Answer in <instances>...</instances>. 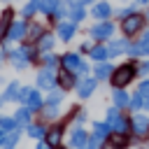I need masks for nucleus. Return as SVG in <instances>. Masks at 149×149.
I'll use <instances>...</instances> for the list:
<instances>
[{
    "instance_id": "obj_44",
    "label": "nucleus",
    "mask_w": 149,
    "mask_h": 149,
    "mask_svg": "<svg viewBox=\"0 0 149 149\" xmlns=\"http://www.w3.org/2000/svg\"><path fill=\"white\" fill-rule=\"evenodd\" d=\"M5 135H7V130H5V128H0V147H2V142H5Z\"/></svg>"
},
{
    "instance_id": "obj_14",
    "label": "nucleus",
    "mask_w": 149,
    "mask_h": 149,
    "mask_svg": "<svg viewBox=\"0 0 149 149\" xmlns=\"http://www.w3.org/2000/svg\"><path fill=\"white\" fill-rule=\"evenodd\" d=\"M61 140H63V128H61V126L49 128V130H47V135H44V142H47L51 149H54V147L58 149V147H61Z\"/></svg>"
},
{
    "instance_id": "obj_47",
    "label": "nucleus",
    "mask_w": 149,
    "mask_h": 149,
    "mask_svg": "<svg viewBox=\"0 0 149 149\" xmlns=\"http://www.w3.org/2000/svg\"><path fill=\"white\" fill-rule=\"evenodd\" d=\"M81 5H93V0H81Z\"/></svg>"
},
{
    "instance_id": "obj_40",
    "label": "nucleus",
    "mask_w": 149,
    "mask_h": 149,
    "mask_svg": "<svg viewBox=\"0 0 149 149\" xmlns=\"http://www.w3.org/2000/svg\"><path fill=\"white\" fill-rule=\"evenodd\" d=\"M100 142H102V137H98V135H93V137L88 140V149H98V147H100Z\"/></svg>"
},
{
    "instance_id": "obj_46",
    "label": "nucleus",
    "mask_w": 149,
    "mask_h": 149,
    "mask_svg": "<svg viewBox=\"0 0 149 149\" xmlns=\"http://www.w3.org/2000/svg\"><path fill=\"white\" fill-rule=\"evenodd\" d=\"M102 149H116V147H114V144H112V142H107V144H105V147H102Z\"/></svg>"
},
{
    "instance_id": "obj_21",
    "label": "nucleus",
    "mask_w": 149,
    "mask_h": 149,
    "mask_svg": "<svg viewBox=\"0 0 149 149\" xmlns=\"http://www.w3.org/2000/svg\"><path fill=\"white\" fill-rule=\"evenodd\" d=\"M54 42H56V37L51 35V33H44L40 40H37V49L44 54V51H51L54 49Z\"/></svg>"
},
{
    "instance_id": "obj_27",
    "label": "nucleus",
    "mask_w": 149,
    "mask_h": 149,
    "mask_svg": "<svg viewBox=\"0 0 149 149\" xmlns=\"http://www.w3.org/2000/svg\"><path fill=\"white\" fill-rule=\"evenodd\" d=\"M84 16H86V12H84V5L70 7V21H72V23H79V21H84Z\"/></svg>"
},
{
    "instance_id": "obj_33",
    "label": "nucleus",
    "mask_w": 149,
    "mask_h": 149,
    "mask_svg": "<svg viewBox=\"0 0 149 149\" xmlns=\"http://www.w3.org/2000/svg\"><path fill=\"white\" fill-rule=\"evenodd\" d=\"M109 130H112V128H109L107 123H93V135H98V137H102V140L109 135Z\"/></svg>"
},
{
    "instance_id": "obj_49",
    "label": "nucleus",
    "mask_w": 149,
    "mask_h": 149,
    "mask_svg": "<svg viewBox=\"0 0 149 149\" xmlns=\"http://www.w3.org/2000/svg\"><path fill=\"white\" fill-rule=\"evenodd\" d=\"M2 102H5V100H2V98H0V107H2Z\"/></svg>"
},
{
    "instance_id": "obj_29",
    "label": "nucleus",
    "mask_w": 149,
    "mask_h": 149,
    "mask_svg": "<svg viewBox=\"0 0 149 149\" xmlns=\"http://www.w3.org/2000/svg\"><path fill=\"white\" fill-rule=\"evenodd\" d=\"M112 72H114V70H112V65H107V63H100V65L95 68V72H93V74H95L98 79H107V77H112Z\"/></svg>"
},
{
    "instance_id": "obj_11",
    "label": "nucleus",
    "mask_w": 149,
    "mask_h": 149,
    "mask_svg": "<svg viewBox=\"0 0 149 149\" xmlns=\"http://www.w3.org/2000/svg\"><path fill=\"white\" fill-rule=\"evenodd\" d=\"M12 21H14V9L12 7H5L2 14H0V42L7 37V30H9Z\"/></svg>"
},
{
    "instance_id": "obj_19",
    "label": "nucleus",
    "mask_w": 149,
    "mask_h": 149,
    "mask_svg": "<svg viewBox=\"0 0 149 149\" xmlns=\"http://www.w3.org/2000/svg\"><path fill=\"white\" fill-rule=\"evenodd\" d=\"M19 93H21V84L19 81H9L5 93H2V100H19Z\"/></svg>"
},
{
    "instance_id": "obj_38",
    "label": "nucleus",
    "mask_w": 149,
    "mask_h": 149,
    "mask_svg": "<svg viewBox=\"0 0 149 149\" xmlns=\"http://www.w3.org/2000/svg\"><path fill=\"white\" fill-rule=\"evenodd\" d=\"M140 95H142L144 105H149V81H142L140 84Z\"/></svg>"
},
{
    "instance_id": "obj_23",
    "label": "nucleus",
    "mask_w": 149,
    "mask_h": 149,
    "mask_svg": "<svg viewBox=\"0 0 149 149\" xmlns=\"http://www.w3.org/2000/svg\"><path fill=\"white\" fill-rule=\"evenodd\" d=\"M58 7H61V0H40V12L47 16H51Z\"/></svg>"
},
{
    "instance_id": "obj_34",
    "label": "nucleus",
    "mask_w": 149,
    "mask_h": 149,
    "mask_svg": "<svg viewBox=\"0 0 149 149\" xmlns=\"http://www.w3.org/2000/svg\"><path fill=\"white\" fill-rule=\"evenodd\" d=\"M61 100H63V93L58 88H51V93L47 95V105H58Z\"/></svg>"
},
{
    "instance_id": "obj_35",
    "label": "nucleus",
    "mask_w": 149,
    "mask_h": 149,
    "mask_svg": "<svg viewBox=\"0 0 149 149\" xmlns=\"http://www.w3.org/2000/svg\"><path fill=\"white\" fill-rule=\"evenodd\" d=\"M0 128H5V130L9 133V130H16L19 126H16L14 119H9V116H0Z\"/></svg>"
},
{
    "instance_id": "obj_2",
    "label": "nucleus",
    "mask_w": 149,
    "mask_h": 149,
    "mask_svg": "<svg viewBox=\"0 0 149 149\" xmlns=\"http://www.w3.org/2000/svg\"><path fill=\"white\" fill-rule=\"evenodd\" d=\"M133 77H135L133 65H121V68H116V70L112 72V84H114L116 88H123L126 84H130Z\"/></svg>"
},
{
    "instance_id": "obj_37",
    "label": "nucleus",
    "mask_w": 149,
    "mask_h": 149,
    "mask_svg": "<svg viewBox=\"0 0 149 149\" xmlns=\"http://www.w3.org/2000/svg\"><path fill=\"white\" fill-rule=\"evenodd\" d=\"M42 116L44 119H56L58 116V105H47L44 112H42Z\"/></svg>"
},
{
    "instance_id": "obj_50",
    "label": "nucleus",
    "mask_w": 149,
    "mask_h": 149,
    "mask_svg": "<svg viewBox=\"0 0 149 149\" xmlns=\"http://www.w3.org/2000/svg\"><path fill=\"white\" fill-rule=\"evenodd\" d=\"M0 2H12V0H0Z\"/></svg>"
},
{
    "instance_id": "obj_9",
    "label": "nucleus",
    "mask_w": 149,
    "mask_h": 149,
    "mask_svg": "<svg viewBox=\"0 0 149 149\" xmlns=\"http://www.w3.org/2000/svg\"><path fill=\"white\" fill-rule=\"evenodd\" d=\"M44 35V28H42V23H37V21H28V28H26V37L23 40H28L30 44H37V40Z\"/></svg>"
},
{
    "instance_id": "obj_8",
    "label": "nucleus",
    "mask_w": 149,
    "mask_h": 149,
    "mask_svg": "<svg viewBox=\"0 0 149 149\" xmlns=\"http://www.w3.org/2000/svg\"><path fill=\"white\" fill-rule=\"evenodd\" d=\"M7 61H9V63H12V68H16V70H23V68H28V65H30V61L23 56L21 47H19V49H9Z\"/></svg>"
},
{
    "instance_id": "obj_41",
    "label": "nucleus",
    "mask_w": 149,
    "mask_h": 149,
    "mask_svg": "<svg viewBox=\"0 0 149 149\" xmlns=\"http://www.w3.org/2000/svg\"><path fill=\"white\" fill-rule=\"evenodd\" d=\"M86 72H88V65H86V63H81V65H79V70H77V74H86Z\"/></svg>"
},
{
    "instance_id": "obj_32",
    "label": "nucleus",
    "mask_w": 149,
    "mask_h": 149,
    "mask_svg": "<svg viewBox=\"0 0 149 149\" xmlns=\"http://www.w3.org/2000/svg\"><path fill=\"white\" fill-rule=\"evenodd\" d=\"M114 105H116V107H126V105H130V98H128L121 88H116V93H114Z\"/></svg>"
},
{
    "instance_id": "obj_30",
    "label": "nucleus",
    "mask_w": 149,
    "mask_h": 149,
    "mask_svg": "<svg viewBox=\"0 0 149 149\" xmlns=\"http://www.w3.org/2000/svg\"><path fill=\"white\" fill-rule=\"evenodd\" d=\"M16 142H19V130H9V133L5 135L2 147H5V149H14V147H16Z\"/></svg>"
},
{
    "instance_id": "obj_10",
    "label": "nucleus",
    "mask_w": 149,
    "mask_h": 149,
    "mask_svg": "<svg viewBox=\"0 0 149 149\" xmlns=\"http://www.w3.org/2000/svg\"><path fill=\"white\" fill-rule=\"evenodd\" d=\"M81 63H84V61H81V58H79V54H74V51H70V54H63V56H61V65H63L65 70H70V72H77Z\"/></svg>"
},
{
    "instance_id": "obj_45",
    "label": "nucleus",
    "mask_w": 149,
    "mask_h": 149,
    "mask_svg": "<svg viewBox=\"0 0 149 149\" xmlns=\"http://www.w3.org/2000/svg\"><path fill=\"white\" fill-rule=\"evenodd\" d=\"M35 149H51V147H49V144H47V142H40V144H37V147H35Z\"/></svg>"
},
{
    "instance_id": "obj_25",
    "label": "nucleus",
    "mask_w": 149,
    "mask_h": 149,
    "mask_svg": "<svg viewBox=\"0 0 149 149\" xmlns=\"http://www.w3.org/2000/svg\"><path fill=\"white\" fill-rule=\"evenodd\" d=\"M26 130H28V135H30V137H35V140H40V137H44V135H47V128H44V126H40V123H28V126H26Z\"/></svg>"
},
{
    "instance_id": "obj_36",
    "label": "nucleus",
    "mask_w": 149,
    "mask_h": 149,
    "mask_svg": "<svg viewBox=\"0 0 149 149\" xmlns=\"http://www.w3.org/2000/svg\"><path fill=\"white\" fill-rule=\"evenodd\" d=\"M137 49H140V56H149V33H144V35H142V40H140Z\"/></svg>"
},
{
    "instance_id": "obj_53",
    "label": "nucleus",
    "mask_w": 149,
    "mask_h": 149,
    "mask_svg": "<svg viewBox=\"0 0 149 149\" xmlns=\"http://www.w3.org/2000/svg\"><path fill=\"white\" fill-rule=\"evenodd\" d=\"M0 58H2V54H0Z\"/></svg>"
},
{
    "instance_id": "obj_24",
    "label": "nucleus",
    "mask_w": 149,
    "mask_h": 149,
    "mask_svg": "<svg viewBox=\"0 0 149 149\" xmlns=\"http://www.w3.org/2000/svg\"><path fill=\"white\" fill-rule=\"evenodd\" d=\"M35 12H40V0H28V2L21 7V16H23V19H30Z\"/></svg>"
},
{
    "instance_id": "obj_43",
    "label": "nucleus",
    "mask_w": 149,
    "mask_h": 149,
    "mask_svg": "<svg viewBox=\"0 0 149 149\" xmlns=\"http://www.w3.org/2000/svg\"><path fill=\"white\" fill-rule=\"evenodd\" d=\"M65 5L68 7H77V5H81V0H65Z\"/></svg>"
},
{
    "instance_id": "obj_39",
    "label": "nucleus",
    "mask_w": 149,
    "mask_h": 149,
    "mask_svg": "<svg viewBox=\"0 0 149 149\" xmlns=\"http://www.w3.org/2000/svg\"><path fill=\"white\" fill-rule=\"evenodd\" d=\"M142 105H144V100H142V95H140V91H137V93L130 98V107H133V109H140Z\"/></svg>"
},
{
    "instance_id": "obj_52",
    "label": "nucleus",
    "mask_w": 149,
    "mask_h": 149,
    "mask_svg": "<svg viewBox=\"0 0 149 149\" xmlns=\"http://www.w3.org/2000/svg\"><path fill=\"white\" fill-rule=\"evenodd\" d=\"M144 107H149V105H144Z\"/></svg>"
},
{
    "instance_id": "obj_12",
    "label": "nucleus",
    "mask_w": 149,
    "mask_h": 149,
    "mask_svg": "<svg viewBox=\"0 0 149 149\" xmlns=\"http://www.w3.org/2000/svg\"><path fill=\"white\" fill-rule=\"evenodd\" d=\"M74 30H77V23H72V21H58L56 33H58V37H61L63 42L72 40V37H74Z\"/></svg>"
},
{
    "instance_id": "obj_51",
    "label": "nucleus",
    "mask_w": 149,
    "mask_h": 149,
    "mask_svg": "<svg viewBox=\"0 0 149 149\" xmlns=\"http://www.w3.org/2000/svg\"><path fill=\"white\" fill-rule=\"evenodd\" d=\"M147 19H149V14H147Z\"/></svg>"
},
{
    "instance_id": "obj_3",
    "label": "nucleus",
    "mask_w": 149,
    "mask_h": 149,
    "mask_svg": "<svg viewBox=\"0 0 149 149\" xmlns=\"http://www.w3.org/2000/svg\"><path fill=\"white\" fill-rule=\"evenodd\" d=\"M144 19L147 16H140V14H130V16H126L123 19V23H121V30H123V35H135L142 26H144Z\"/></svg>"
},
{
    "instance_id": "obj_1",
    "label": "nucleus",
    "mask_w": 149,
    "mask_h": 149,
    "mask_svg": "<svg viewBox=\"0 0 149 149\" xmlns=\"http://www.w3.org/2000/svg\"><path fill=\"white\" fill-rule=\"evenodd\" d=\"M19 100H21V102H23V107H28L30 112H35V109H40V107H42V95H40L35 88H28V86H21Z\"/></svg>"
},
{
    "instance_id": "obj_7",
    "label": "nucleus",
    "mask_w": 149,
    "mask_h": 149,
    "mask_svg": "<svg viewBox=\"0 0 149 149\" xmlns=\"http://www.w3.org/2000/svg\"><path fill=\"white\" fill-rule=\"evenodd\" d=\"M88 33H91L93 40H107V37L114 35V23H109V21H100V23H95Z\"/></svg>"
},
{
    "instance_id": "obj_20",
    "label": "nucleus",
    "mask_w": 149,
    "mask_h": 149,
    "mask_svg": "<svg viewBox=\"0 0 149 149\" xmlns=\"http://www.w3.org/2000/svg\"><path fill=\"white\" fill-rule=\"evenodd\" d=\"M30 109L28 107H21V109H16V114H14V121H16V126L19 128H26L28 123H30Z\"/></svg>"
},
{
    "instance_id": "obj_5",
    "label": "nucleus",
    "mask_w": 149,
    "mask_h": 149,
    "mask_svg": "<svg viewBox=\"0 0 149 149\" xmlns=\"http://www.w3.org/2000/svg\"><path fill=\"white\" fill-rule=\"evenodd\" d=\"M26 28H28V21H23V19L12 21V26H9L5 40H9V42H19V40H23V37H26Z\"/></svg>"
},
{
    "instance_id": "obj_18",
    "label": "nucleus",
    "mask_w": 149,
    "mask_h": 149,
    "mask_svg": "<svg viewBox=\"0 0 149 149\" xmlns=\"http://www.w3.org/2000/svg\"><path fill=\"white\" fill-rule=\"evenodd\" d=\"M56 77H58L61 88H65V91H68V88H72V86H74V74H72L70 70H65V68H63V70H61Z\"/></svg>"
},
{
    "instance_id": "obj_15",
    "label": "nucleus",
    "mask_w": 149,
    "mask_h": 149,
    "mask_svg": "<svg viewBox=\"0 0 149 149\" xmlns=\"http://www.w3.org/2000/svg\"><path fill=\"white\" fill-rule=\"evenodd\" d=\"M95 79L93 77H86V79H81L79 81V86H77V93H79V98H88L93 91H95Z\"/></svg>"
},
{
    "instance_id": "obj_16",
    "label": "nucleus",
    "mask_w": 149,
    "mask_h": 149,
    "mask_svg": "<svg viewBox=\"0 0 149 149\" xmlns=\"http://www.w3.org/2000/svg\"><path fill=\"white\" fill-rule=\"evenodd\" d=\"M130 126H133V133H135V135H144V133H149V119L142 116V114L133 116Z\"/></svg>"
},
{
    "instance_id": "obj_26",
    "label": "nucleus",
    "mask_w": 149,
    "mask_h": 149,
    "mask_svg": "<svg viewBox=\"0 0 149 149\" xmlns=\"http://www.w3.org/2000/svg\"><path fill=\"white\" fill-rule=\"evenodd\" d=\"M107 56H109V51H107V47H102V44H98V47H93V49H91V58H93V61H98V63H102Z\"/></svg>"
},
{
    "instance_id": "obj_4",
    "label": "nucleus",
    "mask_w": 149,
    "mask_h": 149,
    "mask_svg": "<svg viewBox=\"0 0 149 149\" xmlns=\"http://www.w3.org/2000/svg\"><path fill=\"white\" fill-rule=\"evenodd\" d=\"M107 126H109L114 133H126V130H128V121L121 119V114H119L116 107H114V109H107Z\"/></svg>"
},
{
    "instance_id": "obj_31",
    "label": "nucleus",
    "mask_w": 149,
    "mask_h": 149,
    "mask_svg": "<svg viewBox=\"0 0 149 149\" xmlns=\"http://www.w3.org/2000/svg\"><path fill=\"white\" fill-rule=\"evenodd\" d=\"M109 142H112V144H114L116 149H123V147L128 144V140H126V133H112Z\"/></svg>"
},
{
    "instance_id": "obj_28",
    "label": "nucleus",
    "mask_w": 149,
    "mask_h": 149,
    "mask_svg": "<svg viewBox=\"0 0 149 149\" xmlns=\"http://www.w3.org/2000/svg\"><path fill=\"white\" fill-rule=\"evenodd\" d=\"M40 63H42L44 68H56L58 58H56V54H51V51H44V54L40 56Z\"/></svg>"
},
{
    "instance_id": "obj_22",
    "label": "nucleus",
    "mask_w": 149,
    "mask_h": 149,
    "mask_svg": "<svg viewBox=\"0 0 149 149\" xmlns=\"http://www.w3.org/2000/svg\"><path fill=\"white\" fill-rule=\"evenodd\" d=\"M107 51H109V56L114 58V56H119V54L128 51V42H126V40H114V42L107 47Z\"/></svg>"
},
{
    "instance_id": "obj_6",
    "label": "nucleus",
    "mask_w": 149,
    "mask_h": 149,
    "mask_svg": "<svg viewBox=\"0 0 149 149\" xmlns=\"http://www.w3.org/2000/svg\"><path fill=\"white\" fill-rule=\"evenodd\" d=\"M56 81H58V77H56V72H54V68H42L40 72H37V86L40 88H54L56 86Z\"/></svg>"
},
{
    "instance_id": "obj_48",
    "label": "nucleus",
    "mask_w": 149,
    "mask_h": 149,
    "mask_svg": "<svg viewBox=\"0 0 149 149\" xmlns=\"http://www.w3.org/2000/svg\"><path fill=\"white\" fill-rule=\"evenodd\" d=\"M135 2H142V5H144V2H149V0H135Z\"/></svg>"
},
{
    "instance_id": "obj_13",
    "label": "nucleus",
    "mask_w": 149,
    "mask_h": 149,
    "mask_svg": "<svg viewBox=\"0 0 149 149\" xmlns=\"http://www.w3.org/2000/svg\"><path fill=\"white\" fill-rule=\"evenodd\" d=\"M86 144H88V135H86V130L74 128V130L70 133V147H72V149H84Z\"/></svg>"
},
{
    "instance_id": "obj_42",
    "label": "nucleus",
    "mask_w": 149,
    "mask_h": 149,
    "mask_svg": "<svg viewBox=\"0 0 149 149\" xmlns=\"http://www.w3.org/2000/svg\"><path fill=\"white\" fill-rule=\"evenodd\" d=\"M140 72H142V74H147V72H149V61H147V63H142V65H140Z\"/></svg>"
},
{
    "instance_id": "obj_17",
    "label": "nucleus",
    "mask_w": 149,
    "mask_h": 149,
    "mask_svg": "<svg viewBox=\"0 0 149 149\" xmlns=\"http://www.w3.org/2000/svg\"><path fill=\"white\" fill-rule=\"evenodd\" d=\"M91 14H93V19L105 21V19L112 14V7H109V2H95V5H93V9H91Z\"/></svg>"
}]
</instances>
